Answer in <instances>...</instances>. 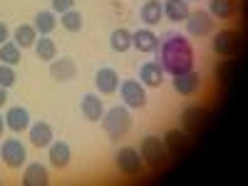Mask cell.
Masks as SVG:
<instances>
[{
  "mask_svg": "<svg viewBox=\"0 0 248 186\" xmlns=\"http://www.w3.org/2000/svg\"><path fill=\"white\" fill-rule=\"evenodd\" d=\"M77 75V65H75V60L72 57H55L50 62V77L55 82H72Z\"/></svg>",
  "mask_w": 248,
  "mask_h": 186,
  "instance_id": "18",
  "label": "cell"
},
{
  "mask_svg": "<svg viewBox=\"0 0 248 186\" xmlns=\"http://www.w3.org/2000/svg\"><path fill=\"white\" fill-rule=\"evenodd\" d=\"M164 147H167L169 156H184L186 152H189L191 147V137L186 134L184 129H169L167 134H164Z\"/></svg>",
  "mask_w": 248,
  "mask_h": 186,
  "instance_id": "11",
  "label": "cell"
},
{
  "mask_svg": "<svg viewBox=\"0 0 248 186\" xmlns=\"http://www.w3.org/2000/svg\"><path fill=\"white\" fill-rule=\"evenodd\" d=\"M238 13V0H209V15L214 20H231Z\"/></svg>",
  "mask_w": 248,
  "mask_h": 186,
  "instance_id": "22",
  "label": "cell"
},
{
  "mask_svg": "<svg viewBox=\"0 0 248 186\" xmlns=\"http://www.w3.org/2000/svg\"><path fill=\"white\" fill-rule=\"evenodd\" d=\"M119 72L114 67H99L94 75V87L99 94H114L119 90Z\"/></svg>",
  "mask_w": 248,
  "mask_h": 186,
  "instance_id": "16",
  "label": "cell"
},
{
  "mask_svg": "<svg viewBox=\"0 0 248 186\" xmlns=\"http://www.w3.org/2000/svg\"><path fill=\"white\" fill-rule=\"evenodd\" d=\"M8 105V90L5 87H0V109H3Z\"/></svg>",
  "mask_w": 248,
  "mask_h": 186,
  "instance_id": "33",
  "label": "cell"
},
{
  "mask_svg": "<svg viewBox=\"0 0 248 186\" xmlns=\"http://www.w3.org/2000/svg\"><path fill=\"white\" fill-rule=\"evenodd\" d=\"M206 119H209V109L201 107V105H194V107H189V109H184V114H181V127H184V132L189 134V137H194V134H199V132L203 129Z\"/></svg>",
  "mask_w": 248,
  "mask_h": 186,
  "instance_id": "10",
  "label": "cell"
},
{
  "mask_svg": "<svg viewBox=\"0 0 248 186\" xmlns=\"http://www.w3.org/2000/svg\"><path fill=\"white\" fill-rule=\"evenodd\" d=\"M159 65L169 75H181L194 67V47L184 35H169L159 45Z\"/></svg>",
  "mask_w": 248,
  "mask_h": 186,
  "instance_id": "1",
  "label": "cell"
},
{
  "mask_svg": "<svg viewBox=\"0 0 248 186\" xmlns=\"http://www.w3.org/2000/svg\"><path fill=\"white\" fill-rule=\"evenodd\" d=\"M102 127H105L109 139H124L132 129V112L129 107H109L102 114Z\"/></svg>",
  "mask_w": 248,
  "mask_h": 186,
  "instance_id": "2",
  "label": "cell"
},
{
  "mask_svg": "<svg viewBox=\"0 0 248 186\" xmlns=\"http://www.w3.org/2000/svg\"><path fill=\"white\" fill-rule=\"evenodd\" d=\"M114 164H117V169L119 174H124L127 179H137L144 174V159L139 154V149L134 147H124L114 154Z\"/></svg>",
  "mask_w": 248,
  "mask_h": 186,
  "instance_id": "5",
  "label": "cell"
},
{
  "mask_svg": "<svg viewBox=\"0 0 248 186\" xmlns=\"http://www.w3.org/2000/svg\"><path fill=\"white\" fill-rule=\"evenodd\" d=\"M184 25H186V32L191 37H206V35L214 32L216 20L209 15V10H191L189 17L184 20Z\"/></svg>",
  "mask_w": 248,
  "mask_h": 186,
  "instance_id": "9",
  "label": "cell"
},
{
  "mask_svg": "<svg viewBox=\"0 0 248 186\" xmlns=\"http://www.w3.org/2000/svg\"><path fill=\"white\" fill-rule=\"evenodd\" d=\"M20 181H23L25 186H47L50 184V171H47L45 164L32 161V164H25Z\"/></svg>",
  "mask_w": 248,
  "mask_h": 186,
  "instance_id": "17",
  "label": "cell"
},
{
  "mask_svg": "<svg viewBox=\"0 0 248 186\" xmlns=\"http://www.w3.org/2000/svg\"><path fill=\"white\" fill-rule=\"evenodd\" d=\"M20 60H23V50H20L13 40H8V43L0 45V62H3V65L15 67V65H20Z\"/></svg>",
  "mask_w": 248,
  "mask_h": 186,
  "instance_id": "28",
  "label": "cell"
},
{
  "mask_svg": "<svg viewBox=\"0 0 248 186\" xmlns=\"http://www.w3.org/2000/svg\"><path fill=\"white\" fill-rule=\"evenodd\" d=\"M13 43L20 47V50H28V47H32L35 45V40H37V30H35V25H28V23H23V25H17L15 30H13Z\"/></svg>",
  "mask_w": 248,
  "mask_h": 186,
  "instance_id": "24",
  "label": "cell"
},
{
  "mask_svg": "<svg viewBox=\"0 0 248 186\" xmlns=\"http://www.w3.org/2000/svg\"><path fill=\"white\" fill-rule=\"evenodd\" d=\"M0 159H3V164L8 169L17 171V169H23L25 164H28V149H25V144L10 137V139H3L0 141Z\"/></svg>",
  "mask_w": 248,
  "mask_h": 186,
  "instance_id": "4",
  "label": "cell"
},
{
  "mask_svg": "<svg viewBox=\"0 0 248 186\" xmlns=\"http://www.w3.org/2000/svg\"><path fill=\"white\" fill-rule=\"evenodd\" d=\"M30 112L25 109V107H10L8 112H5V127L13 132V134H23V132H28V127H30Z\"/></svg>",
  "mask_w": 248,
  "mask_h": 186,
  "instance_id": "19",
  "label": "cell"
},
{
  "mask_svg": "<svg viewBox=\"0 0 248 186\" xmlns=\"http://www.w3.org/2000/svg\"><path fill=\"white\" fill-rule=\"evenodd\" d=\"M47 159H50V167H55L57 171L62 169H67L70 167V159H72V149H70V144L67 141H52L50 147H47Z\"/></svg>",
  "mask_w": 248,
  "mask_h": 186,
  "instance_id": "15",
  "label": "cell"
},
{
  "mask_svg": "<svg viewBox=\"0 0 248 186\" xmlns=\"http://www.w3.org/2000/svg\"><path fill=\"white\" fill-rule=\"evenodd\" d=\"M139 15H141V23L147 25V28L159 25L161 20H164V8H161V0H147V3L141 5Z\"/></svg>",
  "mask_w": 248,
  "mask_h": 186,
  "instance_id": "23",
  "label": "cell"
},
{
  "mask_svg": "<svg viewBox=\"0 0 248 186\" xmlns=\"http://www.w3.org/2000/svg\"><path fill=\"white\" fill-rule=\"evenodd\" d=\"M161 8H164V17H167L169 23H184L191 13L189 0H164Z\"/></svg>",
  "mask_w": 248,
  "mask_h": 186,
  "instance_id": "21",
  "label": "cell"
},
{
  "mask_svg": "<svg viewBox=\"0 0 248 186\" xmlns=\"http://www.w3.org/2000/svg\"><path fill=\"white\" fill-rule=\"evenodd\" d=\"M211 50L218 57H233V55H238V50H241V32L231 30V28H223V30L214 32Z\"/></svg>",
  "mask_w": 248,
  "mask_h": 186,
  "instance_id": "6",
  "label": "cell"
},
{
  "mask_svg": "<svg viewBox=\"0 0 248 186\" xmlns=\"http://www.w3.org/2000/svg\"><path fill=\"white\" fill-rule=\"evenodd\" d=\"M171 87L181 97H196L203 87V77L191 67V70H186L181 75H171Z\"/></svg>",
  "mask_w": 248,
  "mask_h": 186,
  "instance_id": "8",
  "label": "cell"
},
{
  "mask_svg": "<svg viewBox=\"0 0 248 186\" xmlns=\"http://www.w3.org/2000/svg\"><path fill=\"white\" fill-rule=\"evenodd\" d=\"M52 3V13L55 15H62V13H67L75 8V0H50Z\"/></svg>",
  "mask_w": 248,
  "mask_h": 186,
  "instance_id": "31",
  "label": "cell"
},
{
  "mask_svg": "<svg viewBox=\"0 0 248 186\" xmlns=\"http://www.w3.org/2000/svg\"><path fill=\"white\" fill-rule=\"evenodd\" d=\"M119 97L124 102V107L129 109H144L147 107V87L139 79H122L119 82Z\"/></svg>",
  "mask_w": 248,
  "mask_h": 186,
  "instance_id": "7",
  "label": "cell"
},
{
  "mask_svg": "<svg viewBox=\"0 0 248 186\" xmlns=\"http://www.w3.org/2000/svg\"><path fill=\"white\" fill-rule=\"evenodd\" d=\"M32 47H35V55H37L40 62H52L57 57V45H55V40L50 35H37Z\"/></svg>",
  "mask_w": 248,
  "mask_h": 186,
  "instance_id": "25",
  "label": "cell"
},
{
  "mask_svg": "<svg viewBox=\"0 0 248 186\" xmlns=\"http://www.w3.org/2000/svg\"><path fill=\"white\" fill-rule=\"evenodd\" d=\"M35 30H37V35H50L55 28H57V15L52 13V10H40L37 15H35Z\"/></svg>",
  "mask_w": 248,
  "mask_h": 186,
  "instance_id": "26",
  "label": "cell"
},
{
  "mask_svg": "<svg viewBox=\"0 0 248 186\" xmlns=\"http://www.w3.org/2000/svg\"><path fill=\"white\" fill-rule=\"evenodd\" d=\"M167 72H164V67L159 65V62H154V60H149V62H144V65L139 67V82L144 87H154V90H159L161 85H164V77Z\"/></svg>",
  "mask_w": 248,
  "mask_h": 186,
  "instance_id": "14",
  "label": "cell"
},
{
  "mask_svg": "<svg viewBox=\"0 0 248 186\" xmlns=\"http://www.w3.org/2000/svg\"><path fill=\"white\" fill-rule=\"evenodd\" d=\"M8 40H10V28L3 23V20H0V45L8 43Z\"/></svg>",
  "mask_w": 248,
  "mask_h": 186,
  "instance_id": "32",
  "label": "cell"
},
{
  "mask_svg": "<svg viewBox=\"0 0 248 186\" xmlns=\"http://www.w3.org/2000/svg\"><path fill=\"white\" fill-rule=\"evenodd\" d=\"M60 25L65 28L67 32H79L82 28H85V17H82L79 10H67V13H62L60 15Z\"/></svg>",
  "mask_w": 248,
  "mask_h": 186,
  "instance_id": "29",
  "label": "cell"
},
{
  "mask_svg": "<svg viewBox=\"0 0 248 186\" xmlns=\"http://www.w3.org/2000/svg\"><path fill=\"white\" fill-rule=\"evenodd\" d=\"M109 47H112L114 52H127V50L132 47V32H129L127 28L112 30V35H109Z\"/></svg>",
  "mask_w": 248,
  "mask_h": 186,
  "instance_id": "27",
  "label": "cell"
},
{
  "mask_svg": "<svg viewBox=\"0 0 248 186\" xmlns=\"http://www.w3.org/2000/svg\"><path fill=\"white\" fill-rule=\"evenodd\" d=\"M159 45H161V40H159V35H156L152 28H139V30L132 32V47H137V50L144 52V55L156 52Z\"/></svg>",
  "mask_w": 248,
  "mask_h": 186,
  "instance_id": "12",
  "label": "cell"
},
{
  "mask_svg": "<svg viewBox=\"0 0 248 186\" xmlns=\"http://www.w3.org/2000/svg\"><path fill=\"white\" fill-rule=\"evenodd\" d=\"M139 154H141V159H144V167H149V169H164L169 164V152H167V147H164V139H159L156 134H147L141 139V144H139Z\"/></svg>",
  "mask_w": 248,
  "mask_h": 186,
  "instance_id": "3",
  "label": "cell"
},
{
  "mask_svg": "<svg viewBox=\"0 0 248 186\" xmlns=\"http://www.w3.org/2000/svg\"><path fill=\"white\" fill-rule=\"evenodd\" d=\"M5 114H0V139H3V134H5Z\"/></svg>",
  "mask_w": 248,
  "mask_h": 186,
  "instance_id": "34",
  "label": "cell"
},
{
  "mask_svg": "<svg viewBox=\"0 0 248 186\" xmlns=\"http://www.w3.org/2000/svg\"><path fill=\"white\" fill-rule=\"evenodd\" d=\"M79 112L87 122H102L105 114V99H99V94H85L79 102Z\"/></svg>",
  "mask_w": 248,
  "mask_h": 186,
  "instance_id": "20",
  "label": "cell"
},
{
  "mask_svg": "<svg viewBox=\"0 0 248 186\" xmlns=\"http://www.w3.org/2000/svg\"><path fill=\"white\" fill-rule=\"evenodd\" d=\"M15 82H17V72H15V67L3 65V62H0V87L10 90V87L15 85Z\"/></svg>",
  "mask_w": 248,
  "mask_h": 186,
  "instance_id": "30",
  "label": "cell"
},
{
  "mask_svg": "<svg viewBox=\"0 0 248 186\" xmlns=\"http://www.w3.org/2000/svg\"><path fill=\"white\" fill-rule=\"evenodd\" d=\"M28 139L35 149H47L50 144L55 141V132L47 122H32L28 127Z\"/></svg>",
  "mask_w": 248,
  "mask_h": 186,
  "instance_id": "13",
  "label": "cell"
}]
</instances>
